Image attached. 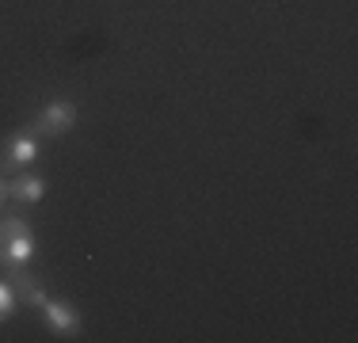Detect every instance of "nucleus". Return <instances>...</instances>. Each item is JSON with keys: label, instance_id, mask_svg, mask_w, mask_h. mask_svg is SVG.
Instances as JSON below:
<instances>
[{"label": "nucleus", "instance_id": "obj_1", "mask_svg": "<svg viewBox=\"0 0 358 343\" xmlns=\"http://www.w3.org/2000/svg\"><path fill=\"white\" fill-rule=\"evenodd\" d=\"M35 233L23 218H4L0 221V263L8 271H20L35 260Z\"/></svg>", "mask_w": 358, "mask_h": 343}, {"label": "nucleus", "instance_id": "obj_3", "mask_svg": "<svg viewBox=\"0 0 358 343\" xmlns=\"http://www.w3.org/2000/svg\"><path fill=\"white\" fill-rule=\"evenodd\" d=\"M38 313H42V324L62 340H76L80 328H84L80 309H76L73 302H65V298H46V302L38 305Z\"/></svg>", "mask_w": 358, "mask_h": 343}, {"label": "nucleus", "instance_id": "obj_4", "mask_svg": "<svg viewBox=\"0 0 358 343\" xmlns=\"http://www.w3.org/2000/svg\"><path fill=\"white\" fill-rule=\"evenodd\" d=\"M38 157H42V137L38 134H31V130L12 134L0 145V172H23V168L35 164Z\"/></svg>", "mask_w": 358, "mask_h": 343}, {"label": "nucleus", "instance_id": "obj_8", "mask_svg": "<svg viewBox=\"0 0 358 343\" xmlns=\"http://www.w3.org/2000/svg\"><path fill=\"white\" fill-rule=\"evenodd\" d=\"M12 202V195H8V179H4V172H0V210Z\"/></svg>", "mask_w": 358, "mask_h": 343}, {"label": "nucleus", "instance_id": "obj_2", "mask_svg": "<svg viewBox=\"0 0 358 343\" xmlns=\"http://www.w3.org/2000/svg\"><path fill=\"white\" fill-rule=\"evenodd\" d=\"M76 115H80V111H76L73 99H50L46 107L31 118V134H38V137H62V134H69L73 126H76Z\"/></svg>", "mask_w": 358, "mask_h": 343}, {"label": "nucleus", "instance_id": "obj_7", "mask_svg": "<svg viewBox=\"0 0 358 343\" xmlns=\"http://www.w3.org/2000/svg\"><path fill=\"white\" fill-rule=\"evenodd\" d=\"M15 309H20V298H15L12 279H0V324H4V321H12V316H15Z\"/></svg>", "mask_w": 358, "mask_h": 343}, {"label": "nucleus", "instance_id": "obj_5", "mask_svg": "<svg viewBox=\"0 0 358 343\" xmlns=\"http://www.w3.org/2000/svg\"><path fill=\"white\" fill-rule=\"evenodd\" d=\"M8 195H12V202H20V206H35V202H42V195H46V179H42L38 172L23 168L20 176L8 183Z\"/></svg>", "mask_w": 358, "mask_h": 343}, {"label": "nucleus", "instance_id": "obj_6", "mask_svg": "<svg viewBox=\"0 0 358 343\" xmlns=\"http://www.w3.org/2000/svg\"><path fill=\"white\" fill-rule=\"evenodd\" d=\"M12 286H15V298H20V305H42V302H46V286H42V282L38 279H31V274L27 271H12Z\"/></svg>", "mask_w": 358, "mask_h": 343}]
</instances>
